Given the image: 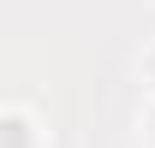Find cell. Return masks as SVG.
Listing matches in <instances>:
<instances>
[{
    "label": "cell",
    "instance_id": "obj_1",
    "mask_svg": "<svg viewBox=\"0 0 155 148\" xmlns=\"http://www.w3.org/2000/svg\"><path fill=\"white\" fill-rule=\"evenodd\" d=\"M6 148H24V119H12V125H6Z\"/></svg>",
    "mask_w": 155,
    "mask_h": 148
},
{
    "label": "cell",
    "instance_id": "obj_2",
    "mask_svg": "<svg viewBox=\"0 0 155 148\" xmlns=\"http://www.w3.org/2000/svg\"><path fill=\"white\" fill-rule=\"evenodd\" d=\"M149 77H155V59H149Z\"/></svg>",
    "mask_w": 155,
    "mask_h": 148
},
{
    "label": "cell",
    "instance_id": "obj_3",
    "mask_svg": "<svg viewBox=\"0 0 155 148\" xmlns=\"http://www.w3.org/2000/svg\"><path fill=\"white\" fill-rule=\"evenodd\" d=\"M149 125H155V119H149Z\"/></svg>",
    "mask_w": 155,
    "mask_h": 148
}]
</instances>
